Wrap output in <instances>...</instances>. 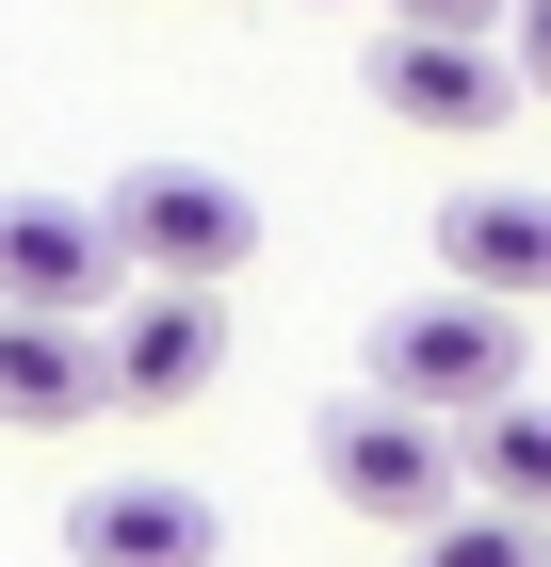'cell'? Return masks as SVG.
<instances>
[{
	"instance_id": "12",
	"label": "cell",
	"mask_w": 551,
	"mask_h": 567,
	"mask_svg": "<svg viewBox=\"0 0 551 567\" xmlns=\"http://www.w3.org/2000/svg\"><path fill=\"white\" fill-rule=\"evenodd\" d=\"M503 33H519V49H503V82L551 97V0H503Z\"/></svg>"
},
{
	"instance_id": "10",
	"label": "cell",
	"mask_w": 551,
	"mask_h": 567,
	"mask_svg": "<svg viewBox=\"0 0 551 567\" xmlns=\"http://www.w3.org/2000/svg\"><path fill=\"white\" fill-rule=\"evenodd\" d=\"M455 471L487 486V519H535V535H551V405H535V390L487 405V422L455 437Z\"/></svg>"
},
{
	"instance_id": "9",
	"label": "cell",
	"mask_w": 551,
	"mask_h": 567,
	"mask_svg": "<svg viewBox=\"0 0 551 567\" xmlns=\"http://www.w3.org/2000/svg\"><path fill=\"white\" fill-rule=\"evenodd\" d=\"M0 422H17V437L98 422V324H33V308H0Z\"/></svg>"
},
{
	"instance_id": "2",
	"label": "cell",
	"mask_w": 551,
	"mask_h": 567,
	"mask_svg": "<svg viewBox=\"0 0 551 567\" xmlns=\"http://www.w3.org/2000/svg\"><path fill=\"white\" fill-rule=\"evenodd\" d=\"M374 405L470 437L487 405H519V308H470V292H406L374 308Z\"/></svg>"
},
{
	"instance_id": "3",
	"label": "cell",
	"mask_w": 551,
	"mask_h": 567,
	"mask_svg": "<svg viewBox=\"0 0 551 567\" xmlns=\"http://www.w3.org/2000/svg\"><path fill=\"white\" fill-rule=\"evenodd\" d=\"M308 454H325V486L340 503H357V519H389V535H438L455 519V437L438 422H406V405H325V437H308Z\"/></svg>"
},
{
	"instance_id": "6",
	"label": "cell",
	"mask_w": 551,
	"mask_h": 567,
	"mask_svg": "<svg viewBox=\"0 0 551 567\" xmlns=\"http://www.w3.org/2000/svg\"><path fill=\"white\" fill-rule=\"evenodd\" d=\"M65 551H82V567H212L227 551V503L178 486V471H114V486L65 503Z\"/></svg>"
},
{
	"instance_id": "13",
	"label": "cell",
	"mask_w": 551,
	"mask_h": 567,
	"mask_svg": "<svg viewBox=\"0 0 551 567\" xmlns=\"http://www.w3.org/2000/svg\"><path fill=\"white\" fill-rule=\"evenodd\" d=\"M389 33H470V49H487V33H503V0H389Z\"/></svg>"
},
{
	"instance_id": "7",
	"label": "cell",
	"mask_w": 551,
	"mask_h": 567,
	"mask_svg": "<svg viewBox=\"0 0 551 567\" xmlns=\"http://www.w3.org/2000/svg\"><path fill=\"white\" fill-rule=\"evenodd\" d=\"M227 373V308L212 292H130L98 341V405H195Z\"/></svg>"
},
{
	"instance_id": "11",
	"label": "cell",
	"mask_w": 551,
	"mask_h": 567,
	"mask_svg": "<svg viewBox=\"0 0 551 567\" xmlns=\"http://www.w3.org/2000/svg\"><path fill=\"white\" fill-rule=\"evenodd\" d=\"M406 567H551L535 519H487V503H455L438 535H406Z\"/></svg>"
},
{
	"instance_id": "1",
	"label": "cell",
	"mask_w": 551,
	"mask_h": 567,
	"mask_svg": "<svg viewBox=\"0 0 551 567\" xmlns=\"http://www.w3.org/2000/svg\"><path fill=\"white\" fill-rule=\"evenodd\" d=\"M98 244H114L130 292H212L227 308V276L259 260V195L227 163H130L114 195H98Z\"/></svg>"
},
{
	"instance_id": "8",
	"label": "cell",
	"mask_w": 551,
	"mask_h": 567,
	"mask_svg": "<svg viewBox=\"0 0 551 567\" xmlns=\"http://www.w3.org/2000/svg\"><path fill=\"white\" fill-rule=\"evenodd\" d=\"M438 276H455L470 308H535L551 292V195H519V178L438 195Z\"/></svg>"
},
{
	"instance_id": "5",
	"label": "cell",
	"mask_w": 551,
	"mask_h": 567,
	"mask_svg": "<svg viewBox=\"0 0 551 567\" xmlns=\"http://www.w3.org/2000/svg\"><path fill=\"white\" fill-rule=\"evenodd\" d=\"M0 308H33V324L130 308V276H114V244H98L82 195H0Z\"/></svg>"
},
{
	"instance_id": "4",
	"label": "cell",
	"mask_w": 551,
	"mask_h": 567,
	"mask_svg": "<svg viewBox=\"0 0 551 567\" xmlns=\"http://www.w3.org/2000/svg\"><path fill=\"white\" fill-rule=\"evenodd\" d=\"M374 114L389 131H438V146H487L519 114V82H503V49H470V33H374Z\"/></svg>"
}]
</instances>
